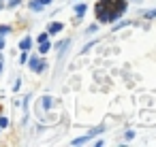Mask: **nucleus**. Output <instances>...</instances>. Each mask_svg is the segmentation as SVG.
<instances>
[{
	"instance_id": "f257e3e1",
	"label": "nucleus",
	"mask_w": 156,
	"mask_h": 147,
	"mask_svg": "<svg viewBox=\"0 0 156 147\" xmlns=\"http://www.w3.org/2000/svg\"><path fill=\"white\" fill-rule=\"evenodd\" d=\"M128 9V0H98L94 5V17L98 26L118 22Z\"/></svg>"
},
{
	"instance_id": "f03ea898",
	"label": "nucleus",
	"mask_w": 156,
	"mask_h": 147,
	"mask_svg": "<svg viewBox=\"0 0 156 147\" xmlns=\"http://www.w3.org/2000/svg\"><path fill=\"white\" fill-rule=\"evenodd\" d=\"M26 64H28V68H30L32 73H43V70L47 68V60H45V58H39V53H30Z\"/></svg>"
},
{
	"instance_id": "7ed1b4c3",
	"label": "nucleus",
	"mask_w": 156,
	"mask_h": 147,
	"mask_svg": "<svg viewBox=\"0 0 156 147\" xmlns=\"http://www.w3.org/2000/svg\"><path fill=\"white\" fill-rule=\"evenodd\" d=\"M86 11H88V5H86V2H77V0H75V5H73L75 22H81V19H83V15H86Z\"/></svg>"
},
{
	"instance_id": "20e7f679",
	"label": "nucleus",
	"mask_w": 156,
	"mask_h": 147,
	"mask_svg": "<svg viewBox=\"0 0 156 147\" xmlns=\"http://www.w3.org/2000/svg\"><path fill=\"white\" fill-rule=\"evenodd\" d=\"M62 30H64V24H62V22H51V24L47 26V34H49V36H56V34H60Z\"/></svg>"
},
{
	"instance_id": "39448f33",
	"label": "nucleus",
	"mask_w": 156,
	"mask_h": 147,
	"mask_svg": "<svg viewBox=\"0 0 156 147\" xmlns=\"http://www.w3.org/2000/svg\"><path fill=\"white\" fill-rule=\"evenodd\" d=\"M32 45H34V39H32V36H22V41H20V51H30Z\"/></svg>"
},
{
	"instance_id": "423d86ee",
	"label": "nucleus",
	"mask_w": 156,
	"mask_h": 147,
	"mask_svg": "<svg viewBox=\"0 0 156 147\" xmlns=\"http://www.w3.org/2000/svg\"><path fill=\"white\" fill-rule=\"evenodd\" d=\"M71 45V39H62V41H58V43H51V49H56L60 56L64 53V49Z\"/></svg>"
},
{
	"instance_id": "0eeeda50",
	"label": "nucleus",
	"mask_w": 156,
	"mask_h": 147,
	"mask_svg": "<svg viewBox=\"0 0 156 147\" xmlns=\"http://www.w3.org/2000/svg\"><path fill=\"white\" fill-rule=\"evenodd\" d=\"M41 107H43V111H51V109H54V98H51L49 94H45V96L41 98Z\"/></svg>"
},
{
	"instance_id": "6e6552de",
	"label": "nucleus",
	"mask_w": 156,
	"mask_h": 147,
	"mask_svg": "<svg viewBox=\"0 0 156 147\" xmlns=\"http://www.w3.org/2000/svg\"><path fill=\"white\" fill-rule=\"evenodd\" d=\"M28 9H30L32 13H41V11H45V7L41 5V0H30V2H28Z\"/></svg>"
},
{
	"instance_id": "1a4fd4ad",
	"label": "nucleus",
	"mask_w": 156,
	"mask_h": 147,
	"mask_svg": "<svg viewBox=\"0 0 156 147\" xmlns=\"http://www.w3.org/2000/svg\"><path fill=\"white\" fill-rule=\"evenodd\" d=\"M49 51H51V41L39 43V56H45V53H49Z\"/></svg>"
},
{
	"instance_id": "9d476101",
	"label": "nucleus",
	"mask_w": 156,
	"mask_h": 147,
	"mask_svg": "<svg viewBox=\"0 0 156 147\" xmlns=\"http://www.w3.org/2000/svg\"><path fill=\"white\" fill-rule=\"evenodd\" d=\"M103 132H105V124L90 128V130H88V136H90V138H94V136H98V134H103Z\"/></svg>"
},
{
	"instance_id": "9b49d317",
	"label": "nucleus",
	"mask_w": 156,
	"mask_h": 147,
	"mask_svg": "<svg viewBox=\"0 0 156 147\" xmlns=\"http://www.w3.org/2000/svg\"><path fill=\"white\" fill-rule=\"evenodd\" d=\"M90 141H92V138H90L88 134H83V136L73 138V141H71V145H73V147H79V145H86V143H90Z\"/></svg>"
},
{
	"instance_id": "f8f14e48",
	"label": "nucleus",
	"mask_w": 156,
	"mask_h": 147,
	"mask_svg": "<svg viewBox=\"0 0 156 147\" xmlns=\"http://www.w3.org/2000/svg\"><path fill=\"white\" fill-rule=\"evenodd\" d=\"M126 26H130L128 19H124V22H113V24H111V30L118 32V30H122V28H126Z\"/></svg>"
},
{
	"instance_id": "ddd939ff",
	"label": "nucleus",
	"mask_w": 156,
	"mask_h": 147,
	"mask_svg": "<svg viewBox=\"0 0 156 147\" xmlns=\"http://www.w3.org/2000/svg\"><path fill=\"white\" fill-rule=\"evenodd\" d=\"M141 17H143V19H156V9H147V11H143Z\"/></svg>"
},
{
	"instance_id": "4468645a",
	"label": "nucleus",
	"mask_w": 156,
	"mask_h": 147,
	"mask_svg": "<svg viewBox=\"0 0 156 147\" xmlns=\"http://www.w3.org/2000/svg\"><path fill=\"white\" fill-rule=\"evenodd\" d=\"M13 32V26H9V24H0V34L2 36H7V34H11Z\"/></svg>"
},
{
	"instance_id": "2eb2a0df",
	"label": "nucleus",
	"mask_w": 156,
	"mask_h": 147,
	"mask_svg": "<svg viewBox=\"0 0 156 147\" xmlns=\"http://www.w3.org/2000/svg\"><path fill=\"white\" fill-rule=\"evenodd\" d=\"M22 5V0H7L5 2V9H17Z\"/></svg>"
},
{
	"instance_id": "dca6fc26",
	"label": "nucleus",
	"mask_w": 156,
	"mask_h": 147,
	"mask_svg": "<svg viewBox=\"0 0 156 147\" xmlns=\"http://www.w3.org/2000/svg\"><path fill=\"white\" fill-rule=\"evenodd\" d=\"M9 124H11V119H9L7 115H0V128L7 130V128H9Z\"/></svg>"
},
{
	"instance_id": "f3484780",
	"label": "nucleus",
	"mask_w": 156,
	"mask_h": 147,
	"mask_svg": "<svg viewBox=\"0 0 156 147\" xmlns=\"http://www.w3.org/2000/svg\"><path fill=\"white\" fill-rule=\"evenodd\" d=\"M43 41H49V34H47V30H45V32H41V34L37 36V45H39V43H43Z\"/></svg>"
},
{
	"instance_id": "a211bd4d",
	"label": "nucleus",
	"mask_w": 156,
	"mask_h": 147,
	"mask_svg": "<svg viewBox=\"0 0 156 147\" xmlns=\"http://www.w3.org/2000/svg\"><path fill=\"white\" fill-rule=\"evenodd\" d=\"M28 56H30V51H22V53H20V64H22V66L28 62Z\"/></svg>"
},
{
	"instance_id": "6ab92c4d",
	"label": "nucleus",
	"mask_w": 156,
	"mask_h": 147,
	"mask_svg": "<svg viewBox=\"0 0 156 147\" xmlns=\"http://www.w3.org/2000/svg\"><path fill=\"white\" fill-rule=\"evenodd\" d=\"M96 30H98V24H90V26L86 28V34H94Z\"/></svg>"
},
{
	"instance_id": "aec40b11",
	"label": "nucleus",
	"mask_w": 156,
	"mask_h": 147,
	"mask_svg": "<svg viewBox=\"0 0 156 147\" xmlns=\"http://www.w3.org/2000/svg\"><path fill=\"white\" fill-rule=\"evenodd\" d=\"M94 45H96V41H90L88 45H83V49H81V53H88V51H90V49H92Z\"/></svg>"
},
{
	"instance_id": "412c9836",
	"label": "nucleus",
	"mask_w": 156,
	"mask_h": 147,
	"mask_svg": "<svg viewBox=\"0 0 156 147\" xmlns=\"http://www.w3.org/2000/svg\"><path fill=\"white\" fill-rule=\"evenodd\" d=\"M20 90H22V79H20V77H17V79H15V83H13V92H15V94H17V92H20Z\"/></svg>"
},
{
	"instance_id": "4be33fe9",
	"label": "nucleus",
	"mask_w": 156,
	"mask_h": 147,
	"mask_svg": "<svg viewBox=\"0 0 156 147\" xmlns=\"http://www.w3.org/2000/svg\"><path fill=\"white\" fill-rule=\"evenodd\" d=\"M135 138V130H126L124 132V141H133Z\"/></svg>"
},
{
	"instance_id": "5701e85b",
	"label": "nucleus",
	"mask_w": 156,
	"mask_h": 147,
	"mask_svg": "<svg viewBox=\"0 0 156 147\" xmlns=\"http://www.w3.org/2000/svg\"><path fill=\"white\" fill-rule=\"evenodd\" d=\"M7 47V36H2V34H0V51H2Z\"/></svg>"
},
{
	"instance_id": "b1692460",
	"label": "nucleus",
	"mask_w": 156,
	"mask_h": 147,
	"mask_svg": "<svg viewBox=\"0 0 156 147\" xmlns=\"http://www.w3.org/2000/svg\"><path fill=\"white\" fill-rule=\"evenodd\" d=\"M103 145H105L103 138H96V141H94V147H103Z\"/></svg>"
},
{
	"instance_id": "393cba45",
	"label": "nucleus",
	"mask_w": 156,
	"mask_h": 147,
	"mask_svg": "<svg viewBox=\"0 0 156 147\" xmlns=\"http://www.w3.org/2000/svg\"><path fill=\"white\" fill-rule=\"evenodd\" d=\"M2 66H5V56L0 53V75H2Z\"/></svg>"
},
{
	"instance_id": "a878e982",
	"label": "nucleus",
	"mask_w": 156,
	"mask_h": 147,
	"mask_svg": "<svg viewBox=\"0 0 156 147\" xmlns=\"http://www.w3.org/2000/svg\"><path fill=\"white\" fill-rule=\"evenodd\" d=\"M51 2H54V0H41V5H43V7H49Z\"/></svg>"
},
{
	"instance_id": "bb28decb",
	"label": "nucleus",
	"mask_w": 156,
	"mask_h": 147,
	"mask_svg": "<svg viewBox=\"0 0 156 147\" xmlns=\"http://www.w3.org/2000/svg\"><path fill=\"white\" fill-rule=\"evenodd\" d=\"M5 2H7V0H0V11H2V9H5Z\"/></svg>"
},
{
	"instance_id": "cd10ccee",
	"label": "nucleus",
	"mask_w": 156,
	"mask_h": 147,
	"mask_svg": "<svg viewBox=\"0 0 156 147\" xmlns=\"http://www.w3.org/2000/svg\"><path fill=\"white\" fill-rule=\"evenodd\" d=\"M128 2H143V0H128Z\"/></svg>"
},
{
	"instance_id": "c85d7f7f",
	"label": "nucleus",
	"mask_w": 156,
	"mask_h": 147,
	"mask_svg": "<svg viewBox=\"0 0 156 147\" xmlns=\"http://www.w3.org/2000/svg\"><path fill=\"white\" fill-rule=\"evenodd\" d=\"M0 132H2V128H0Z\"/></svg>"
},
{
	"instance_id": "c756f323",
	"label": "nucleus",
	"mask_w": 156,
	"mask_h": 147,
	"mask_svg": "<svg viewBox=\"0 0 156 147\" xmlns=\"http://www.w3.org/2000/svg\"><path fill=\"white\" fill-rule=\"evenodd\" d=\"M73 2H75V0H73Z\"/></svg>"
}]
</instances>
